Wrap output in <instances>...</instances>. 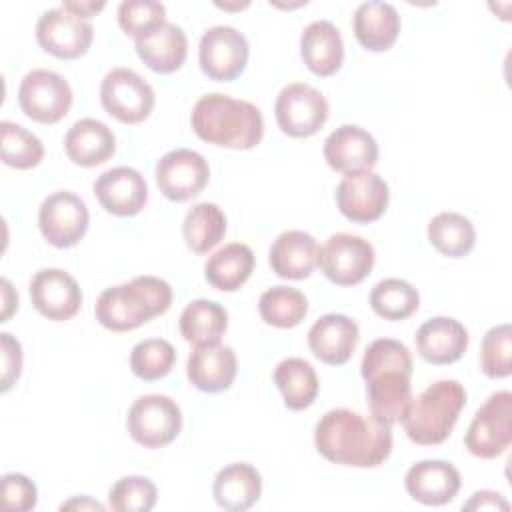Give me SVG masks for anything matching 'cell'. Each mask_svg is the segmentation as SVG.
Returning a JSON list of instances; mask_svg holds the SVG:
<instances>
[{"label": "cell", "mask_w": 512, "mask_h": 512, "mask_svg": "<svg viewBox=\"0 0 512 512\" xmlns=\"http://www.w3.org/2000/svg\"><path fill=\"white\" fill-rule=\"evenodd\" d=\"M314 444L328 462L376 468L392 454L390 426L348 408L328 410L314 428Z\"/></svg>", "instance_id": "obj_1"}, {"label": "cell", "mask_w": 512, "mask_h": 512, "mask_svg": "<svg viewBox=\"0 0 512 512\" xmlns=\"http://www.w3.org/2000/svg\"><path fill=\"white\" fill-rule=\"evenodd\" d=\"M412 354L394 338L372 340L362 356L360 374L366 380L370 416L386 426L402 422L412 404Z\"/></svg>", "instance_id": "obj_2"}, {"label": "cell", "mask_w": 512, "mask_h": 512, "mask_svg": "<svg viewBox=\"0 0 512 512\" xmlns=\"http://www.w3.org/2000/svg\"><path fill=\"white\" fill-rule=\"evenodd\" d=\"M190 124L200 140L232 150H250L264 136V118L258 106L222 92L200 96Z\"/></svg>", "instance_id": "obj_3"}, {"label": "cell", "mask_w": 512, "mask_h": 512, "mask_svg": "<svg viewBox=\"0 0 512 512\" xmlns=\"http://www.w3.org/2000/svg\"><path fill=\"white\" fill-rule=\"evenodd\" d=\"M172 304V288L158 276H136L100 292L94 316L112 332H130L162 316Z\"/></svg>", "instance_id": "obj_4"}, {"label": "cell", "mask_w": 512, "mask_h": 512, "mask_svg": "<svg viewBox=\"0 0 512 512\" xmlns=\"http://www.w3.org/2000/svg\"><path fill=\"white\" fill-rule=\"evenodd\" d=\"M464 406V386L458 380H438L418 398H412L402 418L404 432L414 444L438 446L452 434Z\"/></svg>", "instance_id": "obj_5"}, {"label": "cell", "mask_w": 512, "mask_h": 512, "mask_svg": "<svg viewBox=\"0 0 512 512\" xmlns=\"http://www.w3.org/2000/svg\"><path fill=\"white\" fill-rule=\"evenodd\" d=\"M130 438L150 450L168 446L182 432V410L164 394H146L134 400L126 416Z\"/></svg>", "instance_id": "obj_6"}, {"label": "cell", "mask_w": 512, "mask_h": 512, "mask_svg": "<svg viewBox=\"0 0 512 512\" xmlns=\"http://www.w3.org/2000/svg\"><path fill=\"white\" fill-rule=\"evenodd\" d=\"M512 442V394L500 390L488 396V400L476 410L466 434V450L484 460H492L504 454Z\"/></svg>", "instance_id": "obj_7"}, {"label": "cell", "mask_w": 512, "mask_h": 512, "mask_svg": "<svg viewBox=\"0 0 512 512\" xmlns=\"http://www.w3.org/2000/svg\"><path fill=\"white\" fill-rule=\"evenodd\" d=\"M102 108L122 124H140L154 110L152 86L132 68H112L100 84Z\"/></svg>", "instance_id": "obj_8"}, {"label": "cell", "mask_w": 512, "mask_h": 512, "mask_svg": "<svg viewBox=\"0 0 512 512\" xmlns=\"http://www.w3.org/2000/svg\"><path fill=\"white\" fill-rule=\"evenodd\" d=\"M328 112L330 108L322 92L306 82L284 86L274 102L276 124L290 138H308L320 132Z\"/></svg>", "instance_id": "obj_9"}, {"label": "cell", "mask_w": 512, "mask_h": 512, "mask_svg": "<svg viewBox=\"0 0 512 512\" xmlns=\"http://www.w3.org/2000/svg\"><path fill=\"white\" fill-rule=\"evenodd\" d=\"M72 98L68 80L46 68L30 70L18 86V104L22 112L40 124L60 122L70 112Z\"/></svg>", "instance_id": "obj_10"}, {"label": "cell", "mask_w": 512, "mask_h": 512, "mask_svg": "<svg viewBox=\"0 0 512 512\" xmlns=\"http://www.w3.org/2000/svg\"><path fill=\"white\" fill-rule=\"evenodd\" d=\"M374 260V246L362 236L348 232L332 234L318 250L322 274L338 286L360 284L372 272Z\"/></svg>", "instance_id": "obj_11"}, {"label": "cell", "mask_w": 512, "mask_h": 512, "mask_svg": "<svg viewBox=\"0 0 512 512\" xmlns=\"http://www.w3.org/2000/svg\"><path fill=\"white\" fill-rule=\"evenodd\" d=\"M88 222L90 212L86 202L68 190L46 196L38 210L40 234L54 248L76 246L84 238Z\"/></svg>", "instance_id": "obj_12"}, {"label": "cell", "mask_w": 512, "mask_h": 512, "mask_svg": "<svg viewBox=\"0 0 512 512\" xmlns=\"http://www.w3.org/2000/svg\"><path fill=\"white\" fill-rule=\"evenodd\" d=\"M92 40V22L68 12L62 6L46 10L36 22L38 46L60 60H76L84 56Z\"/></svg>", "instance_id": "obj_13"}, {"label": "cell", "mask_w": 512, "mask_h": 512, "mask_svg": "<svg viewBox=\"0 0 512 512\" xmlns=\"http://www.w3.org/2000/svg\"><path fill=\"white\" fill-rule=\"evenodd\" d=\"M248 56L250 46L246 36L232 26H212L200 38L198 62L210 80H236L244 72Z\"/></svg>", "instance_id": "obj_14"}, {"label": "cell", "mask_w": 512, "mask_h": 512, "mask_svg": "<svg viewBox=\"0 0 512 512\" xmlns=\"http://www.w3.org/2000/svg\"><path fill=\"white\" fill-rule=\"evenodd\" d=\"M154 176L158 190L168 200L186 202L206 188L210 180V166L200 152L176 148L156 162Z\"/></svg>", "instance_id": "obj_15"}, {"label": "cell", "mask_w": 512, "mask_h": 512, "mask_svg": "<svg viewBox=\"0 0 512 512\" xmlns=\"http://www.w3.org/2000/svg\"><path fill=\"white\" fill-rule=\"evenodd\" d=\"M390 202V188L372 170L344 174L336 186V206L344 218L356 224L378 220Z\"/></svg>", "instance_id": "obj_16"}, {"label": "cell", "mask_w": 512, "mask_h": 512, "mask_svg": "<svg viewBox=\"0 0 512 512\" xmlns=\"http://www.w3.org/2000/svg\"><path fill=\"white\" fill-rule=\"evenodd\" d=\"M32 306L48 320L64 322L78 314L82 290L74 276L62 268L38 270L28 286Z\"/></svg>", "instance_id": "obj_17"}, {"label": "cell", "mask_w": 512, "mask_h": 512, "mask_svg": "<svg viewBox=\"0 0 512 512\" xmlns=\"http://www.w3.org/2000/svg\"><path fill=\"white\" fill-rule=\"evenodd\" d=\"M100 206L114 216H136L148 202L144 176L130 166H116L102 172L92 184Z\"/></svg>", "instance_id": "obj_18"}, {"label": "cell", "mask_w": 512, "mask_h": 512, "mask_svg": "<svg viewBox=\"0 0 512 512\" xmlns=\"http://www.w3.org/2000/svg\"><path fill=\"white\" fill-rule=\"evenodd\" d=\"M324 160L342 174L372 170L378 164V142L368 130L356 124H342L328 134Z\"/></svg>", "instance_id": "obj_19"}, {"label": "cell", "mask_w": 512, "mask_h": 512, "mask_svg": "<svg viewBox=\"0 0 512 512\" xmlns=\"http://www.w3.org/2000/svg\"><path fill=\"white\" fill-rule=\"evenodd\" d=\"M462 478L446 460H420L404 476V488L412 500L426 506H444L460 492Z\"/></svg>", "instance_id": "obj_20"}, {"label": "cell", "mask_w": 512, "mask_h": 512, "mask_svg": "<svg viewBox=\"0 0 512 512\" xmlns=\"http://www.w3.org/2000/svg\"><path fill=\"white\" fill-rule=\"evenodd\" d=\"M360 340L358 324L346 314H324L308 330L310 352L328 366L346 364Z\"/></svg>", "instance_id": "obj_21"}, {"label": "cell", "mask_w": 512, "mask_h": 512, "mask_svg": "<svg viewBox=\"0 0 512 512\" xmlns=\"http://www.w3.org/2000/svg\"><path fill=\"white\" fill-rule=\"evenodd\" d=\"M236 372L238 360L234 350L220 342L194 346L186 360V376L190 384L208 394L228 390L236 378Z\"/></svg>", "instance_id": "obj_22"}, {"label": "cell", "mask_w": 512, "mask_h": 512, "mask_svg": "<svg viewBox=\"0 0 512 512\" xmlns=\"http://www.w3.org/2000/svg\"><path fill=\"white\" fill-rule=\"evenodd\" d=\"M468 330L450 316H434L420 324L414 342L422 360L446 366L460 360L468 348Z\"/></svg>", "instance_id": "obj_23"}, {"label": "cell", "mask_w": 512, "mask_h": 512, "mask_svg": "<svg viewBox=\"0 0 512 512\" xmlns=\"http://www.w3.org/2000/svg\"><path fill=\"white\" fill-rule=\"evenodd\" d=\"M318 242L304 230H286L270 246L268 262L276 276L304 280L318 266Z\"/></svg>", "instance_id": "obj_24"}, {"label": "cell", "mask_w": 512, "mask_h": 512, "mask_svg": "<svg viewBox=\"0 0 512 512\" xmlns=\"http://www.w3.org/2000/svg\"><path fill=\"white\" fill-rule=\"evenodd\" d=\"M300 56L312 74L320 78L336 74L344 62L340 30L330 20L310 22L300 36Z\"/></svg>", "instance_id": "obj_25"}, {"label": "cell", "mask_w": 512, "mask_h": 512, "mask_svg": "<svg viewBox=\"0 0 512 512\" xmlns=\"http://www.w3.org/2000/svg\"><path fill=\"white\" fill-rule=\"evenodd\" d=\"M64 150L70 162L82 168L104 164L116 152L114 132L96 118H82L64 136Z\"/></svg>", "instance_id": "obj_26"}, {"label": "cell", "mask_w": 512, "mask_h": 512, "mask_svg": "<svg viewBox=\"0 0 512 512\" xmlns=\"http://www.w3.org/2000/svg\"><path fill=\"white\" fill-rule=\"evenodd\" d=\"M138 58L158 74H172L182 68L188 56V38L172 22H164L154 32L134 40Z\"/></svg>", "instance_id": "obj_27"}, {"label": "cell", "mask_w": 512, "mask_h": 512, "mask_svg": "<svg viewBox=\"0 0 512 512\" xmlns=\"http://www.w3.org/2000/svg\"><path fill=\"white\" fill-rule=\"evenodd\" d=\"M400 14L388 2H362L352 20L354 36L364 50L384 52L392 48L400 34Z\"/></svg>", "instance_id": "obj_28"}, {"label": "cell", "mask_w": 512, "mask_h": 512, "mask_svg": "<svg viewBox=\"0 0 512 512\" xmlns=\"http://www.w3.org/2000/svg\"><path fill=\"white\" fill-rule=\"evenodd\" d=\"M212 494L220 508L228 512H244L260 500L262 476L252 464H228L216 474Z\"/></svg>", "instance_id": "obj_29"}, {"label": "cell", "mask_w": 512, "mask_h": 512, "mask_svg": "<svg viewBox=\"0 0 512 512\" xmlns=\"http://www.w3.org/2000/svg\"><path fill=\"white\" fill-rule=\"evenodd\" d=\"M254 270V252L242 242L226 244L208 256L204 264L206 282L222 292H236Z\"/></svg>", "instance_id": "obj_30"}, {"label": "cell", "mask_w": 512, "mask_h": 512, "mask_svg": "<svg viewBox=\"0 0 512 512\" xmlns=\"http://www.w3.org/2000/svg\"><path fill=\"white\" fill-rule=\"evenodd\" d=\"M274 384L278 386L288 410H304L314 404L320 382L316 370L304 358H284L274 368Z\"/></svg>", "instance_id": "obj_31"}, {"label": "cell", "mask_w": 512, "mask_h": 512, "mask_svg": "<svg viewBox=\"0 0 512 512\" xmlns=\"http://www.w3.org/2000/svg\"><path fill=\"white\" fill-rule=\"evenodd\" d=\"M178 326L182 338L194 346L216 344L228 328V312L214 300L198 298L182 310Z\"/></svg>", "instance_id": "obj_32"}, {"label": "cell", "mask_w": 512, "mask_h": 512, "mask_svg": "<svg viewBox=\"0 0 512 512\" xmlns=\"http://www.w3.org/2000/svg\"><path fill=\"white\" fill-rule=\"evenodd\" d=\"M182 236L192 252L206 254L226 236V214L214 202H200L186 212Z\"/></svg>", "instance_id": "obj_33"}, {"label": "cell", "mask_w": 512, "mask_h": 512, "mask_svg": "<svg viewBox=\"0 0 512 512\" xmlns=\"http://www.w3.org/2000/svg\"><path fill=\"white\" fill-rule=\"evenodd\" d=\"M430 244L448 258H464L476 244L474 224L458 212H440L428 222Z\"/></svg>", "instance_id": "obj_34"}, {"label": "cell", "mask_w": 512, "mask_h": 512, "mask_svg": "<svg viewBox=\"0 0 512 512\" xmlns=\"http://www.w3.org/2000/svg\"><path fill=\"white\" fill-rule=\"evenodd\" d=\"M260 318L276 328H294L308 314L306 296L292 286H272L258 300Z\"/></svg>", "instance_id": "obj_35"}, {"label": "cell", "mask_w": 512, "mask_h": 512, "mask_svg": "<svg viewBox=\"0 0 512 512\" xmlns=\"http://www.w3.org/2000/svg\"><path fill=\"white\" fill-rule=\"evenodd\" d=\"M420 306L418 290L402 278H384L370 292V308L384 320H406Z\"/></svg>", "instance_id": "obj_36"}, {"label": "cell", "mask_w": 512, "mask_h": 512, "mask_svg": "<svg viewBox=\"0 0 512 512\" xmlns=\"http://www.w3.org/2000/svg\"><path fill=\"white\" fill-rule=\"evenodd\" d=\"M0 156L10 168L30 170L42 162L44 146L40 138L24 126L4 120L0 122Z\"/></svg>", "instance_id": "obj_37"}, {"label": "cell", "mask_w": 512, "mask_h": 512, "mask_svg": "<svg viewBox=\"0 0 512 512\" xmlns=\"http://www.w3.org/2000/svg\"><path fill=\"white\" fill-rule=\"evenodd\" d=\"M176 362V350L168 340L146 338L134 344L130 352V370L144 382H154L170 374Z\"/></svg>", "instance_id": "obj_38"}, {"label": "cell", "mask_w": 512, "mask_h": 512, "mask_svg": "<svg viewBox=\"0 0 512 512\" xmlns=\"http://www.w3.org/2000/svg\"><path fill=\"white\" fill-rule=\"evenodd\" d=\"M480 368L488 378H508L512 372V326H492L480 344Z\"/></svg>", "instance_id": "obj_39"}, {"label": "cell", "mask_w": 512, "mask_h": 512, "mask_svg": "<svg viewBox=\"0 0 512 512\" xmlns=\"http://www.w3.org/2000/svg\"><path fill=\"white\" fill-rule=\"evenodd\" d=\"M158 498L156 484L146 476H124L108 492V506L114 512H148Z\"/></svg>", "instance_id": "obj_40"}, {"label": "cell", "mask_w": 512, "mask_h": 512, "mask_svg": "<svg viewBox=\"0 0 512 512\" xmlns=\"http://www.w3.org/2000/svg\"><path fill=\"white\" fill-rule=\"evenodd\" d=\"M166 20V8L156 0H124L118 6V24L134 40L154 32Z\"/></svg>", "instance_id": "obj_41"}, {"label": "cell", "mask_w": 512, "mask_h": 512, "mask_svg": "<svg viewBox=\"0 0 512 512\" xmlns=\"http://www.w3.org/2000/svg\"><path fill=\"white\" fill-rule=\"evenodd\" d=\"M2 502L8 510H32L38 504V488L28 476L8 472L2 476Z\"/></svg>", "instance_id": "obj_42"}, {"label": "cell", "mask_w": 512, "mask_h": 512, "mask_svg": "<svg viewBox=\"0 0 512 512\" xmlns=\"http://www.w3.org/2000/svg\"><path fill=\"white\" fill-rule=\"evenodd\" d=\"M0 354H2V380H0V390L8 392L16 380L22 374V346L20 342L8 334H0Z\"/></svg>", "instance_id": "obj_43"}, {"label": "cell", "mask_w": 512, "mask_h": 512, "mask_svg": "<svg viewBox=\"0 0 512 512\" xmlns=\"http://www.w3.org/2000/svg\"><path fill=\"white\" fill-rule=\"evenodd\" d=\"M464 510H510L506 498L494 490H478L470 496V500L462 506Z\"/></svg>", "instance_id": "obj_44"}, {"label": "cell", "mask_w": 512, "mask_h": 512, "mask_svg": "<svg viewBox=\"0 0 512 512\" xmlns=\"http://www.w3.org/2000/svg\"><path fill=\"white\" fill-rule=\"evenodd\" d=\"M106 4L104 2H94V0H66L62 2V8H66L68 12L80 16V18H86L90 20L92 16H96Z\"/></svg>", "instance_id": "obj_45"}, {"label": "cell", "mask_w": 512, "mask_h": 512, "mask_svg": "<svg viewBox=\"0 0 512 512\" xmlns=\"http://www.w3.org/2000/svg\"><path fill=\"white\" fill-rule=\"evenodd\" d=\"M18 308V294L8 278H2V316L0 322H8L12 312Z\"/></svg>", "instance_id": "obj_46"}, {"label": "cell", "mask_w": 512, "mask_h": 512, "mask_svg": "<svg viewBox=\"0 0 512 512\" xmlns=\"http://www.w3.org/2000/svg\"><path fill=\"white\" fill-rule=\"evenodd\" d=\"M60 510H104V504H100L98 500H92L90 496H74L68 502H64L60 506Z\"/></svg>", "instance_id": "obj_47"}, {"label": "cell", "mask_w": 512, "mask_h": 512, "mask_svg": "<svg viewBox=\"0 0 512 512\" xmlns=\"http://www.w3.org/2000/svg\"><path fill=\"white\" fill-rule=\"evenodd\" d=\"M216 6H220V8H224V10H240V8H246L248 6V2H242V4H220V2H216Z\"/></svg>", "instance_id": "obj_48"}]
</instances>
